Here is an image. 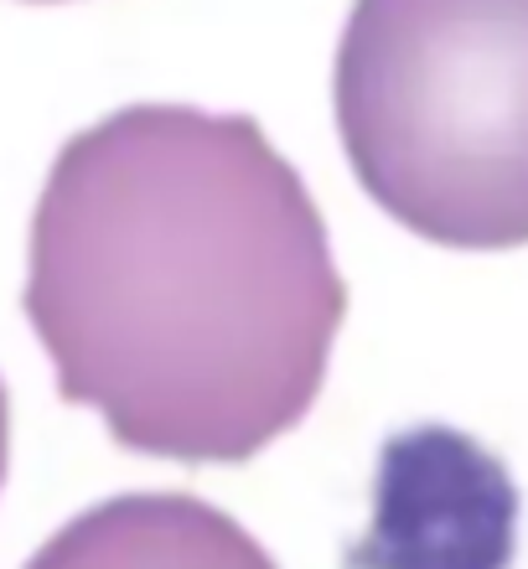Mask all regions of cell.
Returning a JSON list of instances; mask_svg holds the SVG:
<instances>
[{
    "label": "cell",
    "mask_w": 528,
    "mask_h": 569,
    "mask_svg": "<svg viewBox=\"0 0 528 569\" xmlns=\"http://www.w3.org/2000/svg\"><path fill=\"white\" fill-rule=\"evenodd\" d=\"M21 300L62 399L187 466L296 430L348 316L296 166L255 120L192 104L114 109L58 150Z\"/></svg>",
    "instance_id": "cell-1"
},
{
    "label": "cell",
    "mask_w": 528,
    "mask_h": 569,
    "mask_svg": "<svg viewBox=\"0 0 528 569\" xmlns=\"http://www.w3.org/2000/svg\"><path fill=\"white\" fill-rule=\"evenodd\" d=\"M332 109L393 223L446 249L528 243V0H352Z\"/></svg>",
    "instance_id": "cell-2"
},
{
    "label": "cell",
    "mask_w": 528,
    "mask_h": 569,
    "mask_svg": "<svg viewBox=\"0 0 528 569\" xmlns=\"http://www.w3.org/2000/svg\"><path fill=\"white\" fill-rule=\"evenodd\" d=\"M518 492L471 435H393L378 461L373 518L352 569H508Z\"/></svg>",
    "instance_id": "cell-3"
},
{
    "label": "cell",
    "mask_w": 528,
    "mask_h": 569,
    "mask_svg": "<svg viewBox=\"0 0 528 569\" xmlns=\"http://www.w3.org/2000/svg\"><path fill=\"white\" fill-rule=\"evenodd\" d=\"M27 569H275V559L202 497L130 492L62 523Z\"/></svg>",
    "instance_id": "cell-4"
},
{
    "label": "cell",
    "mask_w": 528,
    "mask_h": 569,
    "mask_svg": "<svg viewBox=\"0 0 528 569\" xmlns=\"http://www.w3.org/2000/svg\"><path fill=\"white\" fill-rule=\"evenodd\" d=\"M6 450H11V409H6V383H0V481H6Z\"/></svg>",
    "instance_id": "cell-5"
}]
</instances>
